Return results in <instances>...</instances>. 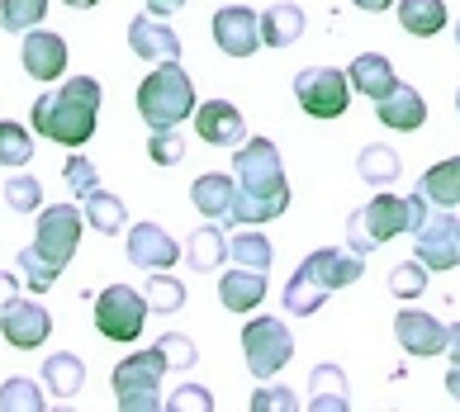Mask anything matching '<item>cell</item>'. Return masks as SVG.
Wrapping results in <instances>:
<instances>
[{
  "mask_svg": "<svg viewBox=\"0 0 460 412\" xmlns=\"http://www.w3.org/2000/svg\"><path fill=\"white\" fill-rule=\"evenodd\" d=\"M399 24L413 39H432V33L447 29V0H394Z\"/></svg>",
  "mask_w": 460,
  "mask_h": 412,
  "instance_id": "cell-23",
  "label": "cell"
},
{
  "mask_svg": "<svg viewBox=\"0 0 460 412\" xmlns=\"http://www.w3.org/2000/svg\"><path fill=\"white\" fill-rule=\"evenodd\" d=\"M147 294H138V289H128V285H110V289H100V299H95V328L105 341H138L143 332V322H147Z\"/></svg>",
  "mask_w": 460,
  "mask_h": 412,
  "instance_id": "cell-9",
  "label": "cell"
},
{
  "mask_svg": "<svg viewBox=\"0 0 460 412\" xmlns=\"http://www.w3.org/2000/svg\"><path fill=\"white\" fill-rule=\"evenodd\" d=\"M295 270H304L309 280H318L323 289H332V294H337V289H347V285H356L366 275V256L351 251V247L347 251L342 247H318V251L304 256Z\"/></svg>",
  "mask_w": 460,
  "mask_h": 412,
  "instance_id": "cell-12",
  "label": "cell"
},
{
  "mask_svg": "<svg viewBox=\"0 0 460 412\" xmlns=\"http://www.w3.org/2000/svg\"><path fill=\"white\" fill-rule=\"evenodd\" d=\"M95 118H100L95 76H72V81H62V91L33 100V128L62 147H86L95 137Z\"/></svg>",
  "mask_w": 460,
  "mask_h": 412,
  "instance_id": "cell-2",
  "label": "cell"
},
{
  "mask_svg": "<svg viewBox=\"0 0 460 412\" xmlns=\"http://www.w3.org/2000/svg\"><path fill=\"white\" fill-rule=\"evenodd\" d=\"M228 256H233V266H247V270H270V261H276V247H270L261 232H233Z\"/></svg>",
  "mask_w": 460,
  "mask_h": 412,
  "instance_id": "cell-32",
  "label": "cell"
},
{
  "mask_svg": "<svg viewBox=\"0 0 460 412\" xmlns=\"http://www.w3.org/2000/svg\"><path fill=\"white\" fill-rule=\"evenodd\" d=\"M166 408H172V412H209V408H214V393L199 389V384H181Z\"/></svg>",
  "mask_w": 460,
  "mask_h": 412,
  "instance_id": "cell-44",
  "label": "cell"
},
{
  "mask_svg": "<svg viewBox=\"0 0 460 412\" xmlns=\"http://www.w3.org/2000/svg\"><path fill=\"white\" fill-rule=\"evenodd\" d=\"M20 294V285H14V275H0V299H14Z\"/></svg>",
  "mask_w": 460,
  "mask_h": 412,
  "instance_id": "cell-49",
  "label": "cell"
},
{
  "mask_svg": "<svg viewBox=\"0 0 460 412\" xmlns=\"http://www.w3.org/2000/svg\"><path fill=\"white\" fill-rule=\"evenodd\" d=\"M147 157L157 162V166H176V162L185 157V137H181L176 128H152V137H147Z\"/></svg>",
  "mask_w": 460,
  "mask_h": 412,
  "instance_id": "cell-39",
  "label": "cell"
},
{
  "mask_svg": "<svg viewBox=\"0 0 460 412\" xmlns=\"http://www.w3.org/2000/svg\"><path fill=\"white\" fill-rule=\"evenodd\" d=\"M328 299H332V289H323V285H318V280H309L304 270L289 275V285H285V308H289L295 318H309V313H318V308L328 303Z\"/></svg>",
  "mask_w": 460,
  "mask_h": 412,
  "instance_id": "cell-31",
  "label": "cell"
},
{
  "mask_svg": "<svg viewBox=\"0 0 460 412\" xmlns=\"http://www.w3.org/2000/svg\"><path fill=\"white\" fill-rule=\"evenodd\" d=\"M81 223H86V214L72 209V204H48V209L39 214V228H33V251H39V256H43V261L53 266L58 275H62V270H66V261L76 256Z\"/></svg>",
  "mask_w": 460,
  "mask_h": 412,
  "instance_id": "cell-8",
  "label": "cell"
},
{
  "mask_svg": "<svg viewBox=\"0 0 460 412\" xmlns=\"http://www.w3.org/2000/svg\"><path fill=\"white\" fill-rule=\"evenodd\" d=\"M20 270H24V280H29L24 289H33V294H48V289L58 285V270L48 266L33 247H29V251H20Z\"/></svg>",
  "mask_w": 460,
  "mask_h": 412,
  "instance_id": "cell-41",
  "label": "cell"
},
{
  "mask_svg": "<svg viewBox=\"0 0 460 412\" xmlns=\"http://www.w3.org/2000/svg\"><path fill=\"white\" fill-rule=\"evenodd\" d=\"M62 5H72V10H91V5H100V0H62Z\"/></svg>",
  "mask_w": 460,
  "mask_h": 412,
  "instance_id": "cell-50",
  "label": "cell"
},
{
  "mask_svg": "<svg viewBox=\"0 0 460 412\" xmlns=\"http://www.w3.org/2000/svg\"><path fill=\"white\" fill-rule=\"evenodd\" d=\"M309 412H347L351 408V389H347V374L337 365H314L309 374Z\"/></svg>",
  "mask_w": 460,
  "mask_h": 412,
  "instance_id": "cell-22",
  "label": "cell"
},
{
  "mask_svg": "<svg viewBox=\"0 0 460 412\" xmlns=\"http://www.w3.org/2000/svg\"><path fill=\"white\" fill-rule=\"evenodd\" d=\"M185 261H190V270H218L228 261V237L218 228H195L185 242Z\"/></svg>",
  "mask_w": 460,
  "mask_h": 412,
  "instance_id": "cell-30",
  "label": "cell"
},
{
  "mask_svg": "<svg viewBox=\"0 0 460 412\" xmlns=\"http://www.w3.org/2000/svg\"><path fill=\"white\" fill-rule=\"evenodd\" d=\"M243 355H247V370L257 380H270V374H280L289 365L295 337H289V328L280 318H252L243 328Z\"/></svg>",
  "mask_w": 460,
  "mask_h": 412,
  "instance_id": "cell-7",
  "label": "cell"
},
{
  "mask_svg": "<svg viewBox=\"0 0 460 412\" xmlns=\"http://www.w3.org/2000/svg\"><path fill=\"white\" fill-rule=\"evenodd\" d=\"M181 5H185V0H147V14H157V20H172Z\"/></svg>",
  "mask_w": 460,
  "mask_h": 412,
  "instance_id": "cell-45",
  "label": "cell"
},
{
  "mask_svg": "<svg viewBox=\"0 0 460 412\" xmlns=\"http://www.w3.org/2000/svg\"><path fill=\"white\" fill-rule=\"evenodd\" d=\"M356 10H366V14H385L389 5H394V0H351Z\"/></svg>",
  "mask_w": 460,
  "mask_h": 412,
  "instance_id": "cell-47",
  "label": "cell"
},
{
  "mask_svg": "<svg viewBox=\"0 0 460 412\" xmlns=\"http://www.w3.org/2000/svg\"><path fill=\"white\" fill-rule=\"evenodd\" d=\"M447 393L460 403V365H451V370H447Z\"/></svg>",
  "mask_w": 460,
  "mask_h": 412,
  "instance_id": "cell-48",
  "label": "cell"
},
{
  "mask_svg": "<svg viewBox=\"0 0 460 412\" xmlns=\"http://www.w3.org/2000/svg\"><path fill=\"white\" fill-rule=\"evenodd\" d=\"M456 43H460V24H456Z\"/></svg>",
  "mask_w": 460,
  "mask_h": 412,
  "instance_id": "cell-51",
  "label": "cell"
},
{
  "mask_svg": "<svg viewBox=\"0 0 460 412\" xmlns=\"http://www.w3.org/2000/svg\"><path fill=\"white\" fill-rule=\"evenodd\" d=\"M351 91H361V95H370V100H380L389 85H394L399 76H394V62H389L385 53H361L351 62Z\"/></svg>",
  "mask_w": 460,
  "mask_h": 412,
  "instance_id": "cell-26",
  "label": "cell"
},
{
  "mask_svg": "<svg viewBox=\"0 0 460 412\" xmlns=\"http://www.w3.org/2000/svg\"><path fill=\"white\" fill-rule=\"evenodd\" d=\"M456 110H460V91H456Z\"/></svg>",
  "mask_w": 460,
  "mask_h": 412,
  "instance_id": "cell-52",
  "label": "cell"
},
{
  "mask_svg": "<svg viewBox=\"0 0 460 412\" xmlns=\"http://www.w3.org/2000/svg\"><path fill=\"white\" fill-rule=\"evenodd\" d=\"M299 33H304V10L299 5L280 0V5L261 10V43L266 48H289V43H299Z\"/></svg>",
  "mask_w": 460,
  "mask_h": 412,
  "instance_id": "cell-27",
  "label": "cell"
},
{
  "mask_svg": "<svg viewBox=\"0 0 460 412\" xmlns=\"http://www.w3.org/2000/svg\"><path fill=\"white\" fill-rule=\"evenodd\" d=\"M20 57H24V72L33 76V81H58L62 72H66V43H62V33H53V29H29L24 33V48H20Z\"/></svg>",
  "mask_w": 460,
  "mask_h": 412,
  "instance_id": "cell-17",
  "label": "cell"
},
{
  "mask_svg": "<svg viewBox=\"0 0 460 412\" xmlns=\"http://www.w3.org/2000/svg\"><path fill=\"white\" fill-rule=\"evenodd\" d=\"M233 180L243 185V199L237 209L228 214V223H270L289 209V185H285V166H280V152L270 137H247L243 147L233 152Z\"/></svg>",
  "mask_w": 460,
  "mask_h": 412,
  "instance_id": "cell-1",
  "label": "cell"
},
{
  "mask_svg": "<svg viewBox=\"0 0 460 412\" xmlns=\"http://www.w3.org/2000/svg\"><path fill=\"white\" fill-rule=\"evenodd\" d=\"M86 223L95 232H105V237H119L128 228V209H124V199L119 195H105V190H95V195H86Z\"/></svg>",
  "mask_w": 460,
  "mask_h": 412,
  "instance_id": "cell-29",
  "label": "cell"
},
{
  "mask_svg": "<svg viewBox=\"0 0 460 412\" xmlns=\"http://www.w3.org/2000/svg\"><path fill=\"white\" fill-rule=\"evenodd\" d=\"M195 105V85L185 76L181 62H162L152 76H143L138 85V114L147 128H176L181 118H190Z\"/></svg>",
  "mask_w": 460,
  "mask_h": 412,
  "instance_id": "cell-4",
  "label": "cell"
},
{
  "mask_svg": "<svg viewBox=\"0 0 460 412\" xmlns=\"http://www.w3.org/2000/svg\"><path fill=\"white\" fill-rule=\"evenodd\" d=\"M418 190L428 195L432 209H456L460 204V157L437 162L428 176H418Z\"/></svg>",
  "mask_w": 460,
  "mask_h": 412,
  "instance_id": "cell-24",
  "label": "cell"
},
{
  "mask_svg": "<svg viewBox=\"0 0 460 412\" xmlns=\"http://www.w3.org/2000/svg\"><path fill=\"white\" fill-rule=\"evenodd\" d=\"M261 299H266V270L233 266L224 280H218V303H224L228 313H252V308H261Z\"/></svg>",
  "mask_w": 460,
  "mask_h": 412,
  "instance_id": "cell-20",
  "label": "cell"
},
{
  "mask_svg": "<svg viewBox=\"0 0 460 412\" xmlns=\"http://www.w3.org/2000/svg\"><path fill=\"white\" fill-rule=\"evenodd\" d=\"M190 199H195L199 214L228 218V214L237 209V199H243V185H237L233 176H224V171H209V176H199V180L190 185Z\"/></svg>",
  "mask_w": 460,
  "mask_h": 412,
  "instance_id": "cell-21",
  "label": "cell"
},
{
  "mask_svg": "<svg viewBox=\"0 0 460 412\" xmlns=\"http://www.w3.org/2000/svg\"><path fill=\"white\" fill-rule=\"evenodd\" d=\"M33 137L24 124H0V166H29Z\"/></svg>",
  "mask_w": 460,
  "mask_h": 412,
  "instance_id": "cell-36",
  "label": "cell"
},
{
  "mask_svg": "<svg viewBox=\"0 0 460 412\" xmlns=\"http://www.w3.org/2000/svg\"><path fill=\"white\" fill-rule=\"evenodd\" d=\"M195 133L209 147H233V152L247 143V124L228 100H204V105L195 110Z\"/></svg>",
  "mask_w": 460,
  "mask_h": 412,
  "instance_id": "cell-18",
  "label": "cell"
},
{
  "mask_svg": "<svg viewBox=\"0 0 460 412\" xmlns=\"http://www.w3.org/2000/svg\"><path fill=\"white\" fill-rule=\"evenodd\" d=\"M43 384H48L53 399H76L81 384H86V365H81V355H72V351L48 355L43 360Z\"/></svg>",
  "mask_w": 460,
  "mask_h": 412,
  "instance_id": "cell-25",
  "label": "cell"
},
{
  "mask_svg": "<svg viewBox=\"0 0 460 412\" xmlns=\"http://www.w3.org/2000/svg\"><path fill=\"white\" fill-rule=\"evenodd\" d=\"M447 355H451V365H460V322L447 328Z\"/></svg>",
  "mask_w": 460,
  "mask_h": 412,
  "instance_id": "cell-46",
  "label": "cell"
},
{
  "mask_svg": "<svg viewBox=\"0 0 460 412\" xmlns=\"http://www.w3.org/2000/svg\"><path fill=\"white\" fill-rule=\"evenodd\" d=\"M157 346H162V355H166V365H172V370H190V365H199L195 341H190V337H181V332L157 337Z\"/></svg>",
  "mask_w": 460,
  "mask_h": 412,
  "instance_id": "cell-43",
  "label": "cell"
},
{
  "mask_svg": "<svg viewBox=\"0 0 460 412\" xmlns=\"http://www.w3.org/2000/svg\"><path fill=\"white\" fill-rule=\"evenodd\" d=\"M0 332H5V341L14 351H33V346H43V341L53 337V318H48L43 303L14 294V299H5V308H0Z\"/></svg>",
  "mask_w": 460,
  "mask_h": 412,
  "instance_id": "cell-11",
  "label": "cell"
},
{
  "mask_svg": "<svg viewBox=\"0 0 460 412\" xmlns=\"http://www.w3.org/2000/svg\"><path fill=\"white\" fill-rule=\"evenodd\" d=\"M0 408L5 412H43V389L33 380H5L0 384Z\"/></svg>",
  "mask_w": 460,
  "mask_h": 412,
  "instance_id": "cell-34",
  "label": "cell"
},
{
  "mask_svg": "<svg viewBox=\"0 0 460 412\" xmlns=\"http://www.w3.org/2000/svg\"><path fill=\"white\" fill-rule=\"evenodd\" d=\"M48 20V0H0V29L5 33H29Z\"/></svg>",
  "mask_w": 460,
  "mask_h": 412,
  "instance_id": "cell-33",
  "label": "cell"
},
{
  "mask_svg": "<svg viewBox=\"0 0 460 412\" xmlns=\"http://www.w3.org/2000/svg\"><path fill=\"white\" fill-rule=\"evenodd\" d=\"M128 48L143 62H181V39L172 24H162L157 14H133L128 20Z\"/></svg>",
  "mask_w": 460,
  "mask_h": 412,
  "instance_id": "cell-15",
  "label": "cell"
},
{
  "mask_svg": "<svg viewBox=\"0 0 460 412\" xmlns=\"http://www.w3.org/2000/svg\"><path fill=\"white\" fill-rule=\"evenodd\" d=\"M394 337L408 355H441L447 351V328L432 313H422V308H403L394 318Z\"/></svg>",
  "mask_w": 460,
  "mask_h": 412,
  "instance_id": "cell-19",
  "label": "cell"
},
{
  "mask_svg": "<svg viewBox=\"0 0 460 412\" xmlns=\"http://www.w3.org/2000/svg\"><path fill=\"white\" fill-rule=\"evenodd\" d=\"M214 43L228 57H252L261 48V14L247 5H224L214 14Z\"/></svg>",
  "mask_w": 460,
  "mask_h": 412,
  "instance_id": "cell-13",
  "label": "cell"
},
{
  "mask_svg": "<svg viewBox=\"0 0 460 412\" xmlns=\"http://www.w3.org/2000/svg\"><path fill=\"white\" fill-rule=\"evenodd\" d=\"M418 237V261L428 270H456L460 266V218L447 209H432L428 223L413 232Z\"/></svg>",
  "mask_w": 460,
  "mask_h": 412,
  "instance_id": "cell-10",
  "label": "cell"
},
{
  "mask_svg": "<svg viewBox=\"0 0 460 412\" xmlns=\"http://www.w3.org/2000/svg\"><path fill=\"white\" fill-rule=\"evenodd\" d=\"M181 247H176V237L157 228V223H133L128 228V261L138 266V270H166V266H176L181 261Z\"/></svg>",
  "mask_w": 460,
  "mask_h": 412,
  "instance_id": "cell-14",
  "label": "cell"
},
{
  "mask_svg": "<svg viewBox=\"0 0 460 412\" xmlns=\"http://www.w3.org/2000/svg\"><path fill=\"white\" fill-rule=\"evenodd\" d=\"M147 303L157 308V313H181V308H185V285L172 280V275H162V270H152V280H147Z\"/></svg>",
  "mask_w": 460,
  "mask_h": 412,
  "instance_id": "cell-35",
  "label": "cell"
},
{
  "mask_svg": "<svg viewBox=\"0 0 460 412\" xmlns=\"http://www.w3.org/2000/svg\"><path fill=\"white\" fill-rule=\"evenodd\" d=\"M432 214V204L422 190L413 195H375L361 214H351V251H370V247H380V242H394V237L403 232H418L422 223H428Z\"/></svg>",
  "mask_w": 460,
  "mask_h": 412,
  "instance_id": "cell-3",
  "label": "cell"
},
{
  "mask_svg": "<svg viewBox=\"0 0 460 412\" xmlns=\"http://www.w3.org/2000/svg\"><path fill=\"white\" fill-rule=\"evenodd\" d=\"M247 408H252V412H299L304 403H299V393H295V389H280V384L270 389V384L261 380V389L252 393V403H247Z\"/></svg>",
  "mask_w": 460,
  "mask_h": 412,
  "instance_id": "cell-40",
  "label": "cell"
},
{
  "mask_svg": "<svg viewBox=\"0 0 460 412\" xmlns=\"http://www.w3.org/2000/svg\"><path fill=\"white\" fill-rule=\"evenodd\" d=\"M166 370H172V365H166L162 346H147V351H138V355H128L124 365H114L110 384H114L119 408H124V412H152V408H166V403H162V393H157Z\"/></svg>",
  "mask_w": 460,
  "mask_h": 412,
  "instance_id": "cell-5",
  "label": "cell"
},
{
  "mask_svg": "<svg viewBox=\"0 0 460 412\" xmlns=\"http://www.w3.org/2000/svg\"><path fill=\"white\" fill-rule=\"evenodd\" d=\"M375 118H380L385 128H394V133H418L422 124H428V100H422L413 85L394 81L380 100H375Z\"/></svg>",
  "mask_w": 460,
  "mask_h": 412,
  "instance_id": "cell-16",
  "label": "cell"
},
{
  "mask_svg": "<svg viewBox=\"0 0 460 412\" xmlns=\"http://www.w3.org/2000/svg\"><path fill=\"white\" fill-rule=\"evenodd\" d=\"M356 176H361L366 185H375V190H385V185H394L403 176V162L394 147L375 143V147H361V157H356Z\"/></svg>",
  "mask_w": 460,
  "mask_h": 412,
  "instance_id": "cell-28",
  "label": "cell"
},
{
  "mask_svg": "<svg viewBox=\"0 0 460 412\" xmlns=\"http://www.w3.org/2000/svg\"><path fill=\"white\" fill-rule=\"evenodd\" d=\"M295 100L309 118H342L351 105V76L337 66H304L295 76Z\"/></svg>",
  "mask_w": 460,
  "mask_h": 412,
  "instance_id": "cell-6",
  "label": "cell"
},
{
  "mask_svg": "<svg viewBox=\"0 0 460 412\" xmlns=\"http://www.w3.org/2000/svg\"><path fill=\"white\" fill-rule=\"evenodd\" d=\"M5 204L14 214H39L43 204V185L33 176H5Z\"/></svg>",
  "mask_w": 460,
  "mask_h": 412,
  "instance_id": "cell-38",
  "label": "cell"
},
{
  "mask_svg": "<svg viewBox=\"0 0 460 412\" xmlns=\"http://www.w3.org/2000/svg\"><path fill=\"white\" fill-rule=\"evenodd\" d=\"M428 275H432V270L413 256V261H403V266L389 270V294H399V299H418L422 289H428Z\"/></svg>",
  "mask_w": 460,
  "mask_h": 412,
  "instance_id": "cell-37",
  "label": "cell"
},
{
  "mask_svg": "<svg viewBox=\"0 0 460 412\" xmlns=\"http://www.w3.org/2000/svg\"><path fill=\"white\" fill-rule=\"evenodd\" d=\"M62 180H66V190L81 195V199L100 190V176H95V166H91L86 157H66V166H62Z\"/></svg>",
  "mask_w": 460,
  "mask_h": 412,
  "instance_id": "cell-42",
  "label": "cell"
}]
</instances>
